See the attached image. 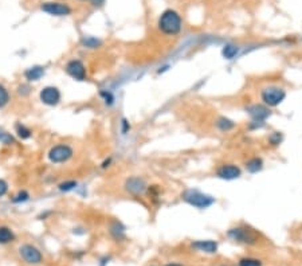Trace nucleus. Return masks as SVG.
Wrapping results in <instances>:
<instances>
[{
  "mask_svg": "<svg viewBox=\"0 0 302 266\" xmlns=\"http://www.w3.org/2000/svg\"><path fill=\"white\" fill-rule=\"evenodd\" d=\"M157 26H159L160 33L168 35V37H175L181 31L183 19L175 10H165L160 15Z\"/></svg>",
  "mask_w": 302,
  "mask_h": 266,
  "instance_id": "nucleus-1",
  "label": "nucleus"
},
{
  "mask_svg": "<svg viewBox=\"0 0 302 266\" xmlns=\"http://www.w3.org/2000/svg\"><path fill=\"white\" fill-rule=\"evenodd\" d=\"M181 199L184 200L187 205L192 206L195 209L199 210H204V209H208L215 203V198L208 194H204L199 190H186L183 194H181Z\"/></svg>",
  "mask_w": 302,
  "mask_h": 266,
  "instance_id": "nucleus-2",
  "label": "nucleus"
},
{
  "mask_svg": "<svg viewBox=\"0 0 302 266\" xmlns=\"http://www.w3.org/2000/svg\"><path fill=\"white\" fill-rule=\"evenodd\" d=\"M286 98V90L277 85H267L261 89V101L267 108L280 106Z\"/></svg>",
  "mask_w": 302,
  "mask_h": 266,
  "instance_id": "nucleus-3",
  "label": "nucleus"
},
{
  "mask_svg": "<svg viewBox=\"0 0 302 266\" xmlns=\"http://www.w3.org/2000/svg\"><path fill=\"white\" fill-rule=\"evenodd\" d=\"M227 235L235 242L245 245H255L258 242V233L251 228L250 226H236L234 228H230Z\"/></svg>",
  "mask_w": 302,
  "mask_h": 266,
  "instance_id": "nucleus-4",
  "label": "nucleus"
},
{
  "mask_svg": "<svg viewBox=\"0 0 302 266\" xmlns=\"http://www.w3.org/2000/svg\"><path fill=\"white\" fill-rule=\"evenodd\" d=\"M73 157V148L67 144H59L53 147L49 152V159L53 163H65Z\"/></svg>",
  "mask_w": 302,
  "mask_h": 266,
  "instance_id": "nucleus-5",
  "label": "nucleus"
},
{
  "mask_svg": "<svg viewBox=\"0 0 302 266\" xmlns=\"http://www.w3.org/2000/svg\"><path fill=\"white\" fill-rule=\"evenodd\" d=\"M215 173L219 179H223V180H235L242 176V170L241 167L236 166V164L226 163V164L218 167Z\"/></svg>",
  "mask_w": 302,
  "mask_h": 266,
  "instance_id": "nucleus-6",
  "label": "nucleus"
},
{
  "mask_svg": "<svg viewBox=\"0 0 302 266\" xmlns=\"http://www.w3.org/2000/svg\"><path fill=\"white\" fill-rule=\"evenodd\" d=\"M42 11L47 12L54 17H66L70 15L72 8L65 4V3H58V1H47L42 4Z\"/></svg>",
  "mask_w": 302,
  "mask_h": 266,
  "instance_id": "nucleus-7",
  "label": "nucleus"
},
{
  "mask_svg": "<svg viewBox=\"0 0 302 266\" xmlns=\"http://www.w3.org/2000/svg\"><path fill=\"white\" fill-rule=\"evenodd\" d=\"M147 189H148V186L143 177L133 176L129 177L125 182V190L133 196H141L147 191Z\"/></svg>",
  "mask_w": 302,
  "mask_h": 266,
  "instance_id": "nucleus-8",
  "label": "nucleus"
},
{
  "mask_svg": "<svg viewBox=\"0 0 302 266\" xmlns=\"http://www.w3.org/2000/svg\"><path fill=\"white\" fill-rule=\"evenodd\" d=\"M66 73L77 81L86 79V67L79 59H73L66 65Z\"/></svg>",
  "mask_w": 302,
  "mask_h": 266,
  "instance_id": "nucleus-9",
  "label": "nucleus"
},
{
  "mask_svg": "<svg viewBox=\"0 0 302 266\" xmlns=\"http://www.w3.org/2000/svg\"><path fill=\"white\" fill-rule=\"evenodd\" d=\"M19 253L22 255V258L27 264H31V265H37L42 261V254L37 247H34L31 245H23L22 247L19 249Z\"/></svg>",
  "mask_w": 302,
  "mask_h": 266,
  "instance_id": "nucleus-10",
  "label": "nucleus"
},
{
  "mask_svg": "<svg viewBox=\"0 0 302 266\" xmlns=\"http://www.w3.org/2000/svg\"><path fill=\"white\" fill-rule=\"evenodd\" d=\"M246 111L250 114V117L253 118L254 122H264L267 117L270 116V108H267L266 105H250L246 108Z\"/></svg>",
  "mask_w": 302,
  "mask_h": 266,
  "instance_id": "nucleus-11",
  "label": "nucleus"
},
{
  "mask_svg": "<svg viewBox=\"0 0 302 266\" xmlns=\"http://www.w3.org/2000/svg\"><path fill=\"white\" fill-rule=\"evenodd\" d=\"M60 100V92L54 86H47V88L42 89L40 92V101L46 104V105L54 106L57 105Z\"/></svg>",
  "mask_w": 302,
  "mask_h": 266,
  "instance_id": "nucleus-12",
  "label": "nucleus"
},
{
  "mask_svg": "<svg viewBox=\"0 0 302 266\" xmlns=\"http://www.w3.org/2000/svg\"><path fill=\"white\" fill-rule=\"evenodd\" d=\"M193 249L203 251V253H208V254H214L218 250V244L212 241V239H206V241H196L192 244Z\"/></svg>",
  "mask_w": 302,
  "mask_h": 266,
  "instance_id": "nucleus-13",
  "label": "nucleus"
},
{
  "mask_svg": "<svg viewBox=\"0 0 302 266\" xmlns=\"http://www.w3.org/2000/svg\"><path fill=\"white\" fill-rule=\"evenodd\" d=\"M264 168V161L261 157H251L250 160L246 161V170L251 173H257Z\"/></svg>",
  "mask_w": 302,
  "mask_h": 266,
  "instance_id": "nucleus-14",
  "label": "nucleus"
},
{
  "mask_svg": "<svg viewBox=\"0 0 302 266\" xmlns=\"http://www.w3.org/2000/svg\"><path fill=\"white\" fill-rule=\"evenodd\" d=\"M216 127L219 128L222 132H228L235 127V122L231 121L230 118H227V117H219V120L216 121Z\"/></svg>",
  "mask_w": 302,
  "mask_h": 266,
  "instance_id": "nucleus-15",
  "label": "nucleus"
},
{
  "mask_svg": "<svg viewBox=\"0 0 302 266\" xmlns=\"http://www.w3.org/2000/svg\"><path fill=\"white\" fill-rule=\"evenodd\" d=\"M14 241V233L8 228H0V245L10 244Z\"/></svg>",
  "mask_w": 302,
  "mask_h": 266,
  "instance_id": "nucleus-16",
  "label": "nucleus"
},
{
  "mask_svg": "<svg viewBox=\"0 0 302 266\" xmlns=\"http://www.w3.org/2000/svg\"><path fill=\"white\" fill-rule=\"evenodd\" d=\"M43 76V69L42 67H31L26 72V78L30 81H37Z\"/></svg>",
  "mask_w": 302,
  "mask_h": 266,
  "instance_id": "nucleus-17",
  "label": "nucleus"
},
{
  "mask_svg": "<svg viewBox=\"0 0 302 266\" xmlns=\"http://www.w3.org/2000/svg\"><path fill=\"white\" fill-rule=\"evenodd\" d=\"M238 53V47L234 44H226L225 49H223V57L227 59H232Z\"/></svg>",
  "mask_w": 302,
  "mask_h": 266,
  "instance_id": "nucleus-18",
  "label": "nucleus"
},
{
  "mask_svg": "<svg viewBox=\"0 0 302 266\" xmlns=\"http://www.w3.org/2000/svg\"><path fill=\"white\" fill-rule=\"evenodd\" d=\"M10 101V95H8V90H7L3 85H0V108H4Z\"/></svg>",
  "mask_w": 302,
  "mask_h": 266,
  "instance_id": "nucleus-19",
  "label": "nucleus"
},
{
  "mask_svg": "<svg viewBox=\"0 0 302 266\" xmlns=\"http://www.w3.org/2000/svg\"><path fill=\"white\" fill-rule=\"evenodd\" d=\"M239 266H262V262L257 260V258H250V257H247V258H242V260L239 261Z\"/></svg>",
  "mask_w": 302,
  "mask_h": 266,
  "instance_id": "nucleus-20",
  "label": "nucleus"
},
{
  "mask_svg": "<svg viewBox=\"0 0 302 266\" xmlns=\"http://www.w3.org/2000/svg\"><path fill=\"white\" fill-rule=\"evenodd\" d=\"M270 144L273 145H278L282 141V134H280V132H274L271 133V136L269 137Z\"/></svg>",
  "mask_w": 302,
  "mask_h": 266,
  "instance_id": "nucleus-21",
  "label": "nucleus"
},
{
  "mask_svg": "<svg viewBox=\"0 0 302 266\" xmlns=\"http://www.w3.org/2000/svg\"><path fill=\"white\" fill-rule=\"evenodd\" d=\"M30 131H28L27 128H24V127H18V134L22 137V139H27V137H30Z\"/></svg>",
  "mask_w": 302,
  "mask_h": 266,
  "instance_id": "nucleus-22",
  "label": "nucleus"
},
{
  "mask_svg": "<svg viewBox=\"0 0 302 266\" xmlns=\"http://www.w3.org/2000/svg\"><path fill=\"white\" fill-rule=\"evenodd\" d=\"M77 186V183L76 182H66V183H62L59 186V189L62 190V191H69V190H73L74 187Z\"/></svg>",
  "mask_w": 302,
  "mask_h": 266,
  "instance_id": "nucleus-23",
  "label": "nucleus"
},
{
  "mask_svg": "<svg viewBox=\"0 0 302 266\" xmlns=\"http://www.w3.org/2000/svg\"><path fill=\"white\" fill-rule=\"evenodd\" d=\"M85 43L88 44L89 47H97V46H98L99 44V42L98 40H97V39H93V38H89V39H86V40H85Z\"/></svg>",
  "mask_w": 302,
  "mask_h": 266,
  "instance_id": "nucleus-24",
  "label": "nucleus"
},
{
  "mask_svg": "<svg viewBox=\"0 0 302 266\" xmlns=\"http://www.w3.org/2000/svg\"><path fill=\"white\" fill-rule=\"evenodd\" d=\"M7 190H8V186H7V183L4 182V180H1V179H0V196H3V195L6 194Z\"/></svg>",
  "mask_w": 302,
  "mask_h": 266,
  "instance_id": "nucleus-25",
  "label": "nucleus"
},
{
  "mask_svg": "<svg viewBox=\"0 0 302 266\" xmlns=\"http://www.w3.org/2000/svg\"><path fill=\"white\" fill-rule=\"evenodd\" d=\"M104 1L105 0H92V4L95 7H98V6H102V4H104Z\"/></svg>",
  "mask_w": 302,
  "mask_h": 266,
  "instance_id": "nucleus-26",
  "label": "nucleus"
},
{
  "mask_svg": "<svg viewBox=\"0 0 302 266\" xmlns=\"http://www.w3.org/2000/svg\"><path fill=\"white\" fill-rule=\"evenodd\" d=\"M165 266H183V265H180V264H176V262H170V264H167Z\"/></svg>",
  "mask_w": 302,
  "mask_h": 266,
  "instance_id": "nucleus-27",
  "label": "nucleus"
}]
</instances>
